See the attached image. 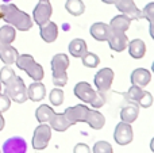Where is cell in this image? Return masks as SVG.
<instances>
[{"mask_svg":"<svg viewBox=\"0 0 154 153\" xmlns=\"http://www.w3.org/2000/svg\"><path fill=\"white\" fill-rule=\"evenodd\" d=\"M107 42H108V46H109V49H111L112 52L120 53V52H123L125 49H127L128 38H127V35H126V33L111 30Z\"/></svg>","mask_w":154,"mask_h":153,"instance_id":"8fae6325","label":"cell"},{"mask_svg":"<svg viewBox=\"0 0 154 153\" xmlns=\"http://www.w3.org/2000/svg\"><path fill=\"white\" fill-rule=\"evenodd\" d=\"M15 72H14L12 68H10L8 65H5V67H3L2 69H0V81H2V84H5L8 83V81L11 80L12 77H15Z\"/></svg>","mask_w":154,"mask_h":153,"instance_id":"1f68e13d","label":"cell"},{"mask_svg":"<svg viewBox=\"0 0 154 153\" xmlns=\"http://www.w3.org/2000/svg\"><path fill=\"white\" fill-rule=\"evenodd\" d=\"M2 91H3V87H2V81H0V94H2Z\"/></svg>","mask_w":154,"mask_h":153,"instance_id":"7bdbcfd3","label":"cell"},{"mask_svg":"<svg viewBox=\"0 0 154 153\" xmlns=\"http://www.w3.org/2000/svg\"><path fill=\"white\" fill-rule=\"evenodd\" d=\"M27 96L32 102H41L46 96V87L42 81H34L27 88Z\"/></svg>","mask_w":154,"mask_h":153,"instance_id":"d6986e66","label":"cell"},{"mask_svg":"<svg viewBox=\"0 0 154 153\" xmlns=\"http://www.w3.org/2000/svg\"><path fill=\"white\" fill-rule=\"evenodd\" d=\"M4 94L16 103H24L29 99L26 84L20 76H15L8 83L4 84Z\"/></svg>","mask_w":154,"mask_h":153,"instance_id":"277c9868","label":"cell"},{"mask_svg":"<svg viewBox=\"0 0 154 153\" xmlns=\"http://www.w3.org/2000/svg\"><path fill=\"white\" fill-rule=\"evenodd\" d=\"M68 50H69V54L72 57H76V58H81L85 53L88 52V46L87 42L81 38H75L69 42V46H68Z\"/></svg>","mask_w":154,"mask_h":153,"instance_id":"603a6c76","label":"cell"},{"mask_svg":"<svg viewBox=\"0 0 154 153\" xmlns=\"http://www.w3.org/2000/svg\"><path fill=\"white\" fill-rule=\"evenodd\" d=\"M16 37L15 27L11 24H4L0 27V43H11Z\"/></svg>","mask_w":154,"mask_h":153,"instance_id":"4316f807","label":"cell"},{"mask_svg":"<svg viewBox=\"0 0 154 153\" xmlns=\"http://www.w3.org/2000/svg\"><path fill=\"white\" fill-rule=\"evenodd\" d=\"M143 91H145L143 88H141V87H138V86H133V84H131V87L128 88V91H127V94H126V96H127L128 102L138 103V100L141 99V96H142V94H143Z\"/></svg>","mask_w":154,"mask_h":153,"instance_id":"f546056e","label":"cell"},{"mask_svg":"<svg viewBox=\"0 0 154 153\" xmlns=\"http://www.w3.org/2000/svg\"><path fill=\"white\" fill-rule=\"evenodd\" d=\"M51 73H53V84L56 87H64L68 83V68L70 65L69 57L65 53H58L51 58Z\"/></svg>","mask_w":154,"mask_h":153,"instance_id":"7a4b0ae2","label":"cell"},{"mask_svg":"<svg viewBox=\"0 0 154 153\" xmlns=\"http://www.w3.org/2000/svg\"><path fill=\"white\" fill-rule=\"evenodd\" d=\"M115 7L119 11L120 14H125V15H128L131 19H141L143 18L142 15V11L137 7L135 2L134 0H118L115 3Z\"/></svg>","mask_w":154,"mask_h":153,"instance_id":"7c38bea8","label":"cell"},{"mask_svg":"<svg viewBox=\"0 0 154 153\" xmlns=\"http://www.w3.org/2000/svg\"><path fill=\"white\" fill-rule=\"evenodd\" d=\"M103 3H106V4H115V3L118 2V0H101Z\"/></svg>","mask_w":154,"mask_h":153,"instance_id":"ab89813d","label":"cell"},{"mask_svg":"<svg viewBox=\"0 0 154 153\" xmlns=\"http://www.w3.org/2000/svg\"><path fill=\"white\" fill-rule=\"evenodd\" d=\"M49 125H50V127L53 130H56V132H66V130L72 126L70 122L66 119V117H65L64 113H61V114L56 113L53 117H51Z\"/></svg>","mask_w":154,"mask_h":153,"instance_id":"cb8c5ba5","label":"cell"},{"mask_svg":"<svg viewBox=\"0 0 154 153\" xmlns=\"http://www.w3.org/2000/svg\"><path fill=\"white\" fill-rule=\"evenodd\" d=\"M19 57V53L11 43H0V60L5 65L15 64L16 58Z\"/></svg>","mask_w":154,"mask_h":153,"instance_id":"ac0fdd59","label":"cell"},{"mask_svg":"<svg viewBox=\"0 0 154 153\" xmlns=\"http://www.w3.org/2000/svg\"><path fill=\"white\" fill-rule=\"evenodd\" d=\"M81 62L85 68H96L100 64V58H99V56L96 53L87 52V53L81 57Z\"/></svg>","mask_w":154,"mask_h":153,"instance_id":"83f0119b","label":"cell"},{"mask_svg":"<svg viewBox=\"0 0 154 153\" xmlns=\"http://www.w3.org/2000/svg\"><path fill=\"white\" fill-rule=\"evenodd\" d=\"M15 64L20 70H24L34 81H41L45 76L42 65L38 64L34 60V57L30 54H19Z\"/></svg>","mask_w":154,"mask_h":153,"instance_id":"3957f363","label":"cell"},{"mask_svg":"<svg viewBox=\"0 0 154 153\" xmlns=\"http://www.w3.org/2000/svg\"><path fill=\"white\" fill-rule=\"evenodd\" d=\"M127 49H128V54L135 60L142 58L146 54V43L141 38H135V39L130 41L127 45Z\"/></svg>","mask_w":154,"mask_h":153,"instance_id":"44dd1931","label":"cell"},{"mask_svg":"<svg viewBox=\"0 0 154 153\" xmlns=\"http://www.w3.org/2000/svg\"><path fill=\"white\" fill-rule=\"evenodd\" d=\"M65 10L73 16H81L85 12V4L82 0H66Z\"/></svg>","mask_w":154,"mask_h":153,"instance_id":"484cf974","label":"cell"},{"mask_svg":"<svg viewBox=\"0 0 154 153\" xmlns=\"http://www.w3.org/2000/svg\"><path fill=\"white\" fill-rule=\"evenodd\" d=\"M2 2H3V3H10L11 0H2Z\"/></svg>","mask_w":154,"mask_h":153,"instance_id":"ee69618b","label":"cell"},{"mask_svg":"<svg viewBox=\"0 0 154 153\" xmlns=\"http://www.w3.org/2000/svg\"><path fill=\"white\" fill-rule=\"evenodd\" d=\"M39 34H41V38H42L45 42L51 43L58 37V26H57L54 22L49 20V22H46L45 24H41L39 26Z\"/></svg>","mask_w":154,"mask_h":153,"instance_id":"e0dca14e","label":"cell"},{"mask_svg":"<svg viewBox=\"0 0 154 153\" xmlns=\"http://www.w3.org/2000/svg\"><path fill=\"white\" fill-rule=\"evenodd\" d=\"M152 72L154 73V61H153V64H152Z\"/></svg>","mask_w":154,"mask_h":153,"instance_id":"b9f144b4","label":"cell"},{"mask_svg":"<svg viewBox=\"0 0 154 153\" xmlns=\"http://www.w3.org/2000/svg\"><path fill=\"white\" fill-rule=\"evenodd\" d=\"M139 115V106L134 102H128L126 106H123L120 108V113H119V117H120V121L123 122H127V123H133V122L137 121Z\"/></svg>","mask_w":154,"mask_h":153,"instance_id":"2e32d148","label":"cell"},{"mask_svg":"<svg viewBox=\"0 0 154 153\" xmlns=\"http://www.w3.org/2000/svg\"><path fill=\"white\" fill-rule=\"evenodd\" d=\"M73 92H75V96L77 99H80L81 102L87 103V105H91V102L95 99L97 89H93L88 81H80L75 86Z\"/></svg>","mask_w":154,"mask_h":153,"instance_id":"30bf717a","label":"cell"},{"mask_svg":"<svg viewBox=\"0 0 154 153\" xmlns=\"http://www.w3.org/2000/svg\"><path fill=\"white\" fill-rule=\"evenodd\" d=\"M142 15L147 22H154V2L147 3L142 10Z\"/></svg>","mask_w":154,"mask_h":153,"instance_id":"e575fe53","label":"cell"},{"mask_svg":"<svg viewBox=\"0 0 154 153\" xmlns=\"http://www.w3.org/2000/svg\"><path fill=\"white\" fill-rule=\"evenodd\" d=\"M149 33H150V37L154 39V22H149Z\"/></svg>","mask_w":154,"mask_h":153,"instance_id":"74e56055","label":"cell"},{"mask_svg":"<svg viewBox=\"0 0 154 153\" xmlns=\"http://www.w3.org/2000/svg\"><path fill=\"white\" fill-rule=\"evenodd\" d=\"M73 153H92L91 152V148L84 142H80L73 148Z\"/></svg>","mask_w":154,"mask_h":153,"instance_id":"8d00e7d4","label":"cell"},{"mask_svg":"<svg viewBox=\"0 0 154 153\" xmlns=\"http://www.w3.org/2000/svg\"><path fill=\"white\" fill-rule=\"evenodd\" d=\"M3 127H4V118H3L2 113H0V132L3 130Z\"/></svg>","mask_w":154,"mask_h":153,"instance_id":"f35d334b","label":"cell"},{"mask_svg":"<svg viewBox=\"0 0 154 153\" xmlns=\"http://www.w3.org/2000/svg\"><path fill=\"white\" fill-rule=\"evenodd\" d=\"M92 153H114V149L108 141H97L93 145Z\"/></svg>","mask_w":154,"mask_h":153,"instance_id":"4dcf8cb0","label":"cell"},{"mask_svg":"<svg viewBox=\"0 0 154 153\" xmlns=\"http://www.w3.org/2000/svg\"><path fill=\"white\" fill-rule=\"evenodd\" d=\"M51 14H53V7H51L50 2L49 0H43V2H39L35 5L34 11H32V20L38 26L45 24L46 22L50 20Z\"/></svg>","mask_w":154,"mask_h":153,"instance_id":"ba28073f","label":"cell"},{"mask_svg":"<svg viewBox=\"0 0 154 153\" xmlns=\"http://www.w3.org/2000/svg\"><path fill=\"white\" fill-rule=\"evenodd\" d=\"M115 79V73L111 68H101L96 72L95 77H93V83L97 91L100 92H107L112 87Z\"/></svg>","mask_w":154,"mask_h":153,"instance_id":"8992f818","label":"cell"},{"mask_svg":"<svg viewBox=\"0 0 154 153\" xmlns=\"http://www.w3.org/2000/svg\"><path fill=\"white\" fill-rule=\"evenodd\" d=\"M85 123L93 130H100L106 125V117L100 111L96 110V108H89V113H88Z\"/></svg>","mask_w":154,"mask_h":153,"instance_id":"ffe728a7","label":"cell"},{"mask_svg":"<svg viewBox=\"0 0 154 153\" xmlns=\"http://www.w3.org/2000/svg\"><path fill=\"white\" fill-rule=\"evenodd\" d=\"M88 113H89V107H87L85 105H76L73 107H68L66 110L64 111L66 119L70 122V125H76L79 122H84L87 121Z\"/></svg>","mask_w":154,"mask_h":153,"instance_id":"9c48e42d","label":"cell"},{"mask_svg":"<svg viewBox=\"0 0 154 153\" xmlns=\"http://www.w3.org/2000/svg\"><path fill=\"white\" fill-rule=\"evenodd\" d=\"M11 99L5 94H0V113H4L10 108Z\"/></svg>","mask_w":154,"mask_h":153,"instance_id":"d590c367","label":"cell"},{"mask_svg":"<svg viewBox=\"0 0 154 153\" xmlns=\"http://www.w3.org/2000/svg\"><path fill=\"white\" fill-rule=\"evenodd\" d=\"M49 100L53 106H61L64 103V91L60 87H56L49 94Z\"/></svg>","mask_w":154,"mask_h":153,"instance_id":"f1b7e54d","label":"cell"},{"mask_svg":"<svg viewBox=\"0 0 154 153\" xmlns=\"http://www.w3.org/2000/svg\"><path fill=\"white\" fill-rule=\"evenodd\" d=\"M150 151L154 153V137L152 138V141H150Z\"/></svg>","mask_w":154,"mask_h":153,"instance_id":"60d3db41","label":"cell"},{"mask_svg":"<svg viewBox=\"0 0 154 153\" xmlns=\"http://www.w3.org/2000/svg\"><path fill=\"white\" fill-rule=\"evenodd\" d=\"M109 31H111L109 24L104 23V22H95L89 27V34L92 35L93 39L99 41V42H107L109 37Z\"/></svg>","mask_w":154,"mask_h":153,"instance_id":"5bb4252c","label":"cell"},{"mask_svg":"<svg viewBox=\"0 0 154 153\" xmlns=\"http://www.w3.org/2000/svg\"><path fill=\"white\" fill-rule=\"evenodd\" d=\"M114 140L118 145H122V146L131 144V141L134 140V130H133L131 123L120 121L119 123L115 126Z\"/></svg>","mask_w":154,"mask_h":153,"instance_id":"52a82bcc","label":"cell"},{"mask_svg":"<svg viewBox=\"0 0 154 153\" xmlns=\"http://www.w3.org/2000/svg\"><path fill=\"white\" fill-rule=\"evenodd\" d=\"M27 142L22 137H11L3 144V153H26Z\"/></svg>","mask_w":154,"mask_h":153,"instance_id":"4fadbf2b","label":"cell"},{"mask_svg":"<svg viewBox=\"0 0 154 153\" xmlns=\"http://www.w3.org/2000/svg\"><path fill=\"white\" fill-rule=\"evenodd\" d=\"M106 105V96H104V92H100V91H97L96 92V96H95V99L91 102V107L92 108H101L103 106Z\"/></svg>","mask_w":154,"mask_h":153,"instance_id":"836d02e7","label":"cell"},{"mask_svg":"<svg viewBox=\"0 0 154 153\" xmlns=\"http://www.w3.org/2000/svg\"><path fill=\"white\" fill-rule=\"evenodd\" d=\"M152 80V73L150 70L145 69V68H137L131 72L130 75V81L133 86H138L141 88H145Z\"/></svg>","mask_w":154,"mask_h":153,"instance_id":"9a60e30c","label":"cell"},{"mask_svg":"<svg viewBox=\"0 0 154 153\" xmlns=\"http://www.w3.org/2000/svg\"><path fill=\"white\" fill-rule=\"evenodd\" d=\"M51 127L49 123H39L32 134V148L35 151H43L49 145L51 138Z\"/></svg>","mask_w":154,"mask_h":153,"instance_id":"5b68a950","label":"cell"},{"mask_svg":"<svg viewBox=\"0 0 154 153\" xmlns=\"http://www.w3.org/2000/svg\"><path fill=\"white\" fill-rule=\"evenodd\" d=\"M153 95L150 94L149 91H143V94H142V96H141V99L138 100V103L137 105L139 106V107H142V108H149V107H152L153 106Z\"/></svg>","mask_w":154,"mask_h":153,"instance_id":"d6a6232c","label":"cell"},{"mask_svg":"<svg viewBox=\"0 0 154 153\" xmlns=\"http://www.w3.org/2000/svg\"><path fill=\"white\" fill-rule=\"evenodd\" d=\"M56 114V111L48 105H41L35 111V118L39 123H49L51 117Z\"/></svg>","mask_w":154,"mask_h":153,"instance_id":"d4e9b609","label":"cell"},{"mask_svg":"<svg viewBox=\"0 0 154 153\" xmlns=\"http://www.w3.org/2000/svg\"><path fill=\"white\" fill-rule=\"evenodd\" d=\"M133 19L128 15H125V14H119V15L114 16L109 22V27L111 30H115V31H123L126 33L128 29H130V24Z\"/></svg>","mask_w":154,"mask_h":153,"instance_id":"7402d4cb","label":"cell"},{"mask_svg":"<svg viewBox=\"0 0 154 153\" xmlns=\"http://www.w3.org/2000/svg\"><path fill=\"white\" fill-rule=\"evenodd\" d=\"M39 2H43V0H39Z\"/></svg>","mask_w":154,"mask_h":153,"instance_id":"f6af8a7d","label":"cell"},{"mask_svg":"<svg viewBox=\"0 0 154 153\" xmlns=\"http://www.w3.org/2000/svg\"><path fill=\"white\" fill-rule=\"evenodd\" d=\"M0 19L5 22V23L14 26L15 29L20 30V31H29L32 27V19L29 14L24 11L19 10L15 4H2L0 5Z\"/></svg>","mask_w":154,"mask_h":153,"instance_id":"6da1fadb","label":"cell"}]
</instances>
